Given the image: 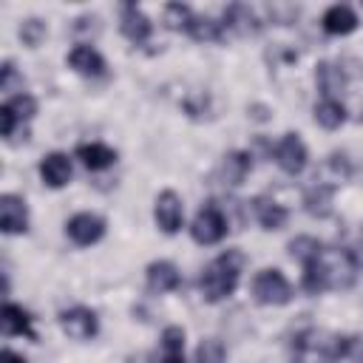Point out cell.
I'll use <instances>...</instances> for the list:
<instances>
[{"label": "cell", "instance_id": "3", "mask_svg": "<svg viewBox=\"0 0 363 363\" xmlns=\"http://www.w3.org/2000/svg\"><path fill=\"white\" fill-rule=\"evenodd\" d=\"M227 230H230V218L224 216V210H221L218 201H213V199L199 207V213H196V218H193V224H190L193 241H196V244H204V247L218 244V241L227 235Z\"/></svg>", "mask_w": 363, "mask_h": 363}, {"label": "cell", "instance_id": "16", "mask_svg": "<svg viewBox=\"0 0 363 363\" xmlns=\"http://www.w3.org/2000/svg\"><path fill=\"white\" fill-rule=\"evenodd\" d=\"M357 23H360V20H357L354 9L346 6V3H335V6H329V9L323 11V17H320L323 31L332 34V37H346V34H352V31L357 28Z\"/></svg>", "mask_w": 363, "mask_h": 363}, {"label": "cell", "instance_id": "27", "mask_svg": "<svg viewBox=\"0 0 363 363\" xmlns=\"http://www.w3.org/2000/svg\"><path fill=\"white\" fill-rule=\"evenodd\" d=\"M267 17L275 26H292L301 17V6L289 3V0H272V3H267Z\"/></svg>", "mask_w": 363, "mask_h": 363}, {"label": "cell", "instance_id": "20", "mask_svg": "<svg viewBox=\"0 0 363 363\" xmlns=\"http://www.w3.org/2000/svg\"><path fill=\"white\" fill-rule=\"evenodd\" d=\"M349 176H352V162H349V156L340 153V150H335V153H329V156L323 159L320 170L315 173V182H323V184L337 187V184L346 182Z\"/></svg>", "mask_w": 363, "mask_h": 363}, {"label": "cell", "instance_id": "18", "mask_svg": "<svg viewBox=\"0 0 363 363\" xmlns=\"http://www.w3.org/2000/svg\"><path fill=\"white\" fill-rule=\"evenodd\" d=\"M252 173V153L250 150H230L221 159V179L230 187L244 184V179Z\"/></svg>", "mask_w": 363, "mask_h": 363}, {"label": "cell", "instance_id": "6", "mask_svg": "<svg viewBox=\"0 0 363 363\" xmlns=\"http://www.w3.org/2000/svg\"><path fill=\"white\" fill-rule=\"evenodd\" d=\"M153 221L164 235H176L184 221V204L176 190H162L153 201Z\"/></svg>", "mask_w": 363, "mask_h": 363}, {"label": "cell", "instance_id": "38", "mask_svg": "<svg viewBox=\"0 0 363 363\" xmlns=\"http://www.w3.org/2000/svg\"><path fill=\"white\" fill-rule=\"evenodd\" d=\"M159 363H184V352H176V354H167L164 352V357Z\"/></svg>", "mask_w": 363, "mask_h": 363}, {"label": "cell", "instance_id": "11", "mask_svg": "<svg viewBox=\"0 0 363 363\" xmlns=\"http://www.w3.org/2000/svg\"><path fill=\"white\" fill-rule=\"evenodd\" d=\"M119 31H122L130 43L142 45V43L153 34V23H150V17H147L136 3H122V6H119Z\"/></svg>", "mask_w": 363, "mask_h": 363}, {"label": "cell", "instance_id": "22", "mask_svg": "<svg viewBox=\"0 0 363 363\" xmlns=\"http://www.w3.org/2000/svg\"><path fill=\"white\" fill-rule=\"evenodd\" d=\"M252 210H255V218H258V224L264 227V230H281V227H286V218H289V210L284 207V204H278V201H269V199H264V196H258V199H252Z\"/></svg>", "mask_w": 363, "mask_h": 363}, {"label": "cell", "instance_id": "13", "mask_svg": "<svg viewBox=\"0 0 363 363\" xmlns=\"http://www.w3.org/2000/svg\"><path fill=\"white\" fill-rule=\"evenodd\" d=\"M145 286H147L150 295H164V292H173V289L182 286V275H179V269H176L173 261L159 258V261H150L147 264V269H145Z\"/></svg>", "mask_w": 363, "mask_h": 363}, {"label": "cell", "instance_id": "24", "mask_svg": "<svg viewBox=\"0 0 363 363\" xmlns=\"http://www.w3.org/2000/svg\"><path fill=\"white\" fill-rule=\"evenodd\" d=\"M312 113H315V122L326 130H337L346 122V105L340 99H320Z\"/></svg>", "mask_w": 363, "mask_h": 363}, {"label": "cell", "instance_id": "15", "mask_svg": "<svg viewBox=\"0 0 363 363\" xmlns=\"http://www.w3.org/2000/svg\"><path fill=\"white\" fill-rule=\"evenodd\" d=\"M68 65L79 74V77H102L105 74V57L94 48V45H88V43H79V45H74L71 51H68Z\"/></svg>", "mask_w": 363, "mask_h": 363}, {"label": "cell", "instance_id": "31", "mask_svg": "<svg viewBox=\"0 0 363 363\" xmlns=\"http://www.w3.org/2000/svg\"><path fill=\"white\" fill-rule=\"evenodd\" d=\"M23 85H26V79H23V74L14 68V62L11 60H6L3 65H0V91H6V94H26L23 91Z\"/></svg>", "mask_w": 363, "mask_h": 363}, {"label": "cell", "instance_id": "25", "mask_svg": "<svg viewBox=\"0 0 363 363\" xmlns=\"http://www.w3.org/2000/svg\"><path fill=\"white\" fill-rule=\"evenodd\" d=\"M286 252H289L292 261H298V264L303 267V264L315 261V258L323 252V244H320L315 235H295V238L286 244Z\"/></svg>", "mask_w": 363, "mask_h": 363}, {"label": "cell", "instance_id": "23", "mask_svg": "<svg viewBox=\"0 0 363 363\" xmlns=\"http://www.w3.org/2000/svg\"><path fill=\"white\" fill-rule=\"evenodd\" d=\"M184 34H190L196 43H221L224 40V26L218 20H213V17L193 14V20H190Z\"/></svg>", "mask_w": 363, "mask_h": 363}, {"label": "cell", "instance_id": "19", "mask_svg": "<svg viewBox=\"0 0 363 363\" xmlns=\"http://www.w3.org/2000/svg\"><path fill=\"white\" fill-rule=\"evenodd\" d=\"M335 190L332 184H323V182H315L306 193H303V210L312 216V218H329L335 213L332 201H335Z\"/></svg>", "mask_w": 363, "mask_h": 363}, {"label": "cell", "instance_id": "26", "mask_svg": "<svg viewBox=\"0 0 363 363\" xmlns=\"http://www.w3.org/2000/svg\"><path fill=\"white\" fill-rule=\"evenodd\" d=\"M190 20H193V9L184 6V3H167L164 11H162V23L170 31H187Z\"/></svg>", "mask_w": 363, "mask_h": 363}, {"label": "cell", "instance_id": "35", "mask_svg": "<svg viewBox=\"0 0 363 363\" xmlns=\"http://www.w3.org/2000/svg\"><path fill=\"white\" fill-rule=\"evenodd\" d=\"M346 360L363 363V337L360 335H349V340H346Z\"/></svg>", "mask_w": 363, "mask_h": 363}, {"label": "cell", "instance_id": "36", "mask_svg": "<svg viewBox=\"0 0 363 363\" xmlns=\"http://www.w3.org/2000/svg\"><path fill=\"white\" fill-rule=\"evenodd\" d=\"M247 113L255 119V122H269V108L267 105H247Z\"/></svg>", "mask_w": 363, "mask_h": 363}, {"label": "cell", "instance_id": "29", "mask_svg": "<svg viewBox=\"0 0 363 363\" xmlns=\"http://www.w3.org/2000/svg\"><path fill=\"white\" fill-rule=\"evenodd\" d=\"M11 113H14V119L23 125V122H31L34 116H37V99L31 96V94H17V96H11L9 102H3Z\"/></svg>", "mask_w": 363, "mask_h": 363}, {"label": "cell", "instance_id": "17", "mask_svg": "<svg viewBox=\"0 0 363 363\" xmlns=\"http://www.w3.org/2000/svg\"><path fill=\"white\" fill-rule=\"evenodd\" d=\"M0 323H3V335H6V337L23 335V337H28V340H37V332H34L31 315H28L23 306L11 303V301H6V303H3V315H0Z\"/></svg>", "mask_w": 363, "mask_h": 363}, {"label": "cell", "instance_id": "10", "mask_svg": "<svg viewBox=\"0 0 363 363\" xmlns=\"http://www.w3.org/2000/svg\"><path fill=\"white\" fill-rule=\"evenodd\" d=\"M0 230L6 235H23V233H28V207L14 193H3L0 196Z\"/></svg>", "mask_w": 363, "mask_h": 363}, {"label": "cell", "instance_id": "2", "mask_svg": "<svg viewBox=\"0 0 363 363\" xmlns=\"http://www.w3.org/2000/svg\"><path fill=\"white\" fill-rule=\"evenodd\" d=\"M320 267H323L329 289H349L360 272V261L354 255V247H323Z\"/></svg>", "mask_w": 363, "mask_h": 363}, {"label": "cell", "instance_id": "4", "mask_svg": "<svg viewBox=\"0 0 363 363\" xmlns=\"http://www.w3.org/2000/svg\"><path fill=\"white\" fill-rule=\"evenodd\" d=\"M292 295L295 292H292V286H289V281L284 278L281 269L267 267V269L255 272V278H252V298H255V303H261V306H284V303L292 301Z\"/></svg>", "mask_w": 363, "mask_h": 363}, {"label": "cell", "instance_id": "5", "mask_svg": "<svg viewBox=\"0 0 363 363\" xmlns=\"http://www.w3.org/2000/svg\"><path fill=\"white\" fill-rule=\"evenodd\" d=\"M272 159H275V164H278L284 173L298 176V173H303V167H306V162H309V153H306V145L301 142V136L289 130V133H284L281 142L272 147Z\"/></svg>", "mask_w": 363, "mask_h": 363}, {"label": "cell", "instance_id": "21", "mask_svg": "<svg viewBox=\"0 0 363 363\" xmlns=\"http://www.w3.org/2000/svg\"><path fill=\"white\" fill-rule=\"evenodd\" d=\"M77 159L88 167V170H105V167H111L113 162H116V150L113 147H108V145H102V142H82L79 147H77Z\"/></svg>", "mask_w": 363, "mask_h": 363}, {"label": "cell", "instance_id": "32", "mask_svg": "<svg viewBox=\"0 0 363 363\" xmlns=\"http://www.w3.org/2000/svg\"><path fill=\"white\" fill-rule=\"evenodd\" d=\"M71 31H74L77 37H99V31H102V20H99L96 14H79V17L74 20Z\"/></svg>", "mask_w": 363, "mask_h": 363}, {"label": "cell", "instance_id": "30", "mask_svg": "<svg viewBox=\"0 0 363 363\" xmlns=\"http://www.w3.org/2000/svg\"><path fill=\"white\" fill-rule=\"evenodd\" d=\"M224 357H227V352L218 337H204L196 346V363H224Z\"/></svg>", "mask_w": 363, "mask_h": 363}, {"label": "cell", "instance_id": "28", "mask_svg": "<svg viewBox=\"0 0 363 363\" xmlns=\"http://www.w3.org/2000/svg\"><path fill=\"white\" fill-rule=\"evenodd\" d=\"M17 34H20L23 45H28V48H40V43H43L45 34H48V26H45V20H40V17H28V20L20 23Z\"/></svg>", "mask_w": 363, "mask_h": 363}, {"label": "cell", "instance_id": "37", "mask_svg": "<svg viewBox=\"0 0 363 363\" xmlns=\"http://www.w3.org/2000/svg\"><path fill=\"white\" fill-rule=\"evenodd\" d=\"M0 363H28L23 354H17V352H11V349H3V354H0Z\"/></svg>", "mask_w": 363, "mask_h": 363}, {"label": "cell", "instance_id": "14", "mask_svg": "<svg viewBox=\"0 0 363 363\" xmlns=\"http://www.w3.org/2000/svg\"><path fill=\"white\" fill-rule=\"evenodd\" d=\"M315 82H318L323 99H337V94H343V88L349 82V74H346V68L340 62L323 60V62L315 65Z\"/></svg>", "mask_w": 363, "mask_h": 363}, {"label": "cell", "instance_id": "34", "mask_svg": "<svg viewBox=\"0 0 363 363\" xmlns=\"http://www.w3.org/2000/svg\"><path fill=\"white\" fill-rule=\"evenodd\" d=\"M207 105H210V96L207 94H196V96H187L182 108H184V113L190 119H204L207 116Z\"/></svg>", "mask_w": 363, "mask_h": 363}, {"label": "cell", "instance_id": "7", "mask_svg": "<svg viewBox=\"0 0 363 363\" xmlns=\"http://www.w3.org/2000/svg\"><path fill=\"white\" fill-rule=\"evenodd\" d=\"M60 326L74 340H91L99 332V318L88 306H68L60 312Z\"/></svg>", "mask_w": 363, "mask_h": 363}, {"label": "cell", "instance_id": "12", "mask_svg": "<svg viewBox=\"0 0 363 363\" xmlns=\"http://www.w3.org/2000/svg\"><path fill=\"white\" fill-rule=\"evenodd\" d=\"M37 170H40L43 184L51 187V190L65 187V184L71 182V173H74L71 159H68V153H62V150H51V153H45V156L40 159Z\"/></svg>", "mask_w": 363, "mask_h": 363}, {"label": "cell", "instance_id": "1", "mask_svg": "<svg viewBox=\"0 0 363 363\" xmlns=\"http://www.w3.org/2000/svg\"><path fill=\"white\" fill-rule=\"evenodd\" d=\"M244 252L238 250H224L218 258H213L201 275H199V292L207 303H218L224 298H230L238 286L241 278V267H244Z\"/></svg>", "mask_w": 363, "mask_h": 363}, {"label": "cell", "instance_id": "9", "mask_svg": "<svg viewBox=\"0 0 363 363\" xmlns=\"http://www.w3.org/2000/svg\"><path fill=\"white\" fill-rule=\"evenodd\" d=\"M221 26H224V31H230L235 37H255V34H261V20H258V14L247 3L224 6Z\"/></svg>", "mask_w": 363, "mask_h": 363}, {"label": "cell", "instance_id": "8", "mask_svg": "<svg viewBox=\"0 0 363 363\" xmlns=\"http://www.w3.org/2000/svg\"><path fill=\"white\" fill-rule=\"evenodd\" d=\"M65 235L77 247H91L105 235V218L96 213H77L65 221Z\"/></svg>", "mask_w": 363, "mask_h": 363}, {"label": "cell", "instance_id": "33", "mask_svg": "<svg viewBox=\"0 0 363 363\" xmlns=\"http://www.w3.org/2000/svg\"><path fill=\"white\" fill-rule=\"evenodd\" d=\"M162 352H167V354L184 352V329L182 326H167L162 332Z\"/></svg>", "mask_w": 363, "mask_h": 363}]
</instances>
